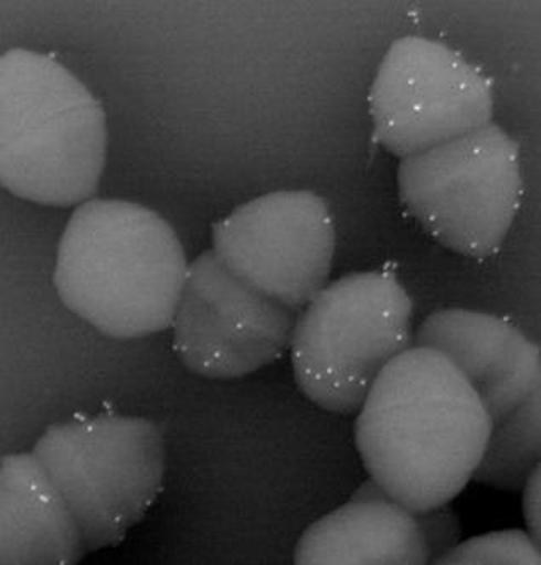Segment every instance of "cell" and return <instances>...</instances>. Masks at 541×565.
<instances>
[{
  "label": "cell",
  "mask_w": 541,
  "mask_h": 565,
  "mask_svg": "<svg viewBox=\"0 0 541 565\" xmlns=\"http://www.w3.org/2000/svg\"><path fill=\"white\" fill-rule=\"evenodd\" d=\"M77 520L34 454L0 461V564L72 565L86 554Z\"/></svg>",
  "instance_id": "obj_11"
},
{
  "label": "cell",
  "mask_w": 541,
  "mask_h": 565,
  "mask_svg": "<svg viewBox=\"0 0 541 565\" xmlns=\"http://www.w3.org/2000/svg\"><path fill=\"white\" fill-rule=\"evenodd\" d=\"M174 228L153 210L93 200L72 213L56 250L60 300L100 334L145 338L171 328L188 276Z\"/></svg>",
  "instance_id": "obj_2"
},
{
  "label": "cell",
  "mask_w": 541,
  "mask_h": 565,
  "mask_svg": "<svg viewBox=\"0 0 541 565\" xmlns=\"http://www.w3.org/2000/svg\"><path fill=\"white\" fill-rule=\"evenodd\" d=\"M300 565L429 564L417 518L393 499L351 501L326 514L301 535Z\"/></svg>",
  "instance_id": "obj_12"
},
{
  "label": "cell",
  "mask_w": 541,
  "mask_h": 565,
  "mask_svg": "<svg viewBox=\"0 0 541 565\" xmlns=\"http://www.w3.org/2000/svg\"><path fill=\"white\" fill-rule=\"evenodd\" d=\"M358 413L364 469L412 513L464 491L492 428L460 370L439 351L415 344L382 370Z\"/></svg>",
  "instance_id": "obj_1"
},
{
  "label": "cell",
  "mask_w": 541,
  "mask_h": 565,
  "mask_svg": "<svg viewBox=\"0 0 541 565\" xmlns=\"http://www.w3.org/2000/svg\"><path fill=\"white\" fill-rule=\"evenodd\" d=\"M541 460V387L492 423L471 479L499 491H521Z\"/></svg>",
  "instance_id": "obj_13"
},
{
  "label": "cell",
  "mask_w": 541,
  "mask_h": 565,
  "mask_svg": "<svg viewBox=\"0 0 541 565\" xmlns=\"http://www.w3.org/2000/svg\"><path fill=\"white\" fill-rule=\"evenodd\" d=\"M523 514L528 526V535L541 547V469L538 467L523 489Z\"/></svg>",
  "instance_id": "obj_16"
},
{
  "label": "cell",
  "mask_w": 541,
  "mask_h": 565,
  "mask_svg": "<svg viewBox=\"0 0 541 565\" xmlns=\"http://www.w3.org/2000/svg\"><path fill=\"white\" fill-rule=\"evenodd\" d=\"M368 106L373 140L404 159L492 124V86L460 53L411 34L386 50Z\"/></svg>",
  "instance_id": "obj_7"
},
{
  "label": "cell",
  "mask_w": 541,
  "mask_h": 565,
  "mask_svg": "<svg viewBox=\"0 0 541 565\" xmlns=\"http://www.w3.org/2000/svg\"><path fill=\"white\" fill-rule=\"evenodd\" d=\"M99 100L59 60L26 49L0 56V183L38 205L93 200L106 164Z\"/></svg>",
  "instance_id": "obj_3"
},
{
  "label": "cell",
  "mask_w": 541,
  "mask_h": 565,
  "mask_svg": "<svg viewBox=\"0 0 541 565\" xmlns=\"http://www.w3.org/2000/svg\"><path fill=\"white\" fill-rule=\"evenodd\" d=\"M414 514L426 543L429 564H436L462 542V521L449 502Z\"/></svg>",
  "instance_id": "obj_15"
},
{
  "label": "cell",
  "mask_w": 541,
  "mask_h": 565,
  "mask_svg": "<svg viewBox=\"0 0 541 565\" xmlns=\"http://www.w3.org/2000/svg\"><path fill=\"white\" fill-rule=\"evenodd\" d=\"M405 212L442 246L487 259L502 246L523 196L518 143L489 124L404 157L397 172Z\"/></svg>",
  "instance_id": "obj_6"
},
{
  "label": "cell",
  "mask_w": 541,
  "mask_h": 565,
  "mask_svg": "<svg viewBox=\"0 0 541 565\" xmlns=\"http://www.w3.org/2000/svg\"><path fill=\"white\" fill-rule=\"evenodd\" d=\"M415 347L445 354L497 423L540 388V348L508 320L467 309H445L423 320Z\"/></svg>",
  "instance_id": "obj_10"
},
{
  "label": "cell",
  "mask_w": 541,
  "mask_h": 565,
  "mask_svg": "<svg viewBox=\"0 0 541 565\" xmlns=\"http://www.w3.org/2000/svg\"><path fill=\"white\" fill-rule=\"evenodd\" d=\"M352 499L354 501H371V499H392L385 491H383L382 486H380L376 480L371 479L367 480V482L358 489L354 494H352Z\"/></svg>",
  "instance_id": "obj_17"
},
{
  "label": "cell",
  "mask_w": 541,
  "mask_h": 565,
  "mask_svg": "<svg viewBox=\"0 0 541 565\" xmlns=\"http://www.w3.org/2000/svg\"><path fill=\"white\" fill-rule=\"evenodd\" d=\"M212 250L242 281L300 312L332 271L335 220L319 194L275 191L216 222Z\"/></svg>",
  "instance_id": "obj_8"
},
{
  "label": "cell",
  "mask_w": 541,
  "mask_h": 565,
  "mask_svg": "<svg viewBox=\"0 0 541 565\" xmlns=\"http://www.w3.org/2000/svg\"><path fill=\"white\" fill-rule=\"evenodd\" d=\"M439 565H540L541 547L521 530L486 533L460 542Z\"/></svg>",
  "instance_id": "obj_14"
},
{
  "label": "cell",
  "mask_w": 541,
  "mask_h": 565,
  "mask_svg": "<svg viewBox=\"0 0 541 565\" xmlns=\"http://www.w3.org/2000/svg\"><path fill=\"white\" fill-rule=\"evenodd\" d=\"M412 307L390 271L329 282L298 312L289 342L305 397L330 413H358L376 376L414 347Z\"/></svg>",
  "instance_id": "obj_4"
},
{
  "label": "cell",
  "mask_w": 541,
  "mask_h": 565,
  "mask_svg": "<svg viewBox=\"0 0 541 565\" xmlns=\"http://www.w3.org/2000/svg\"><path fill=\"white\" fill-rule=\"evenodd\" d=\"M297 316L237 278L212 249L204 250L188 268L172 344L197 375L241 379L283 356Z\"/></svg>",
  "instance_id": "obj_9"
},
{
  "label": "cell",
  "mask_w": 541,
  "mask_h": 565,
  "mask_svg": "<svg viewBox=\"0 0 541 565\" xmlns=\"http://www.w3.org/2000/svg\"><path fill=\"white\" fill-rule=\"evenodd\" d=\"M33 454L67 501L87 551L123 542L162 491V431L149 419L75 417L50 426Z\"/></svg>",
  "instance_id": "obj_5"
}]
</instances>
